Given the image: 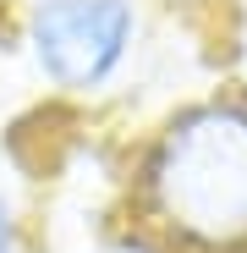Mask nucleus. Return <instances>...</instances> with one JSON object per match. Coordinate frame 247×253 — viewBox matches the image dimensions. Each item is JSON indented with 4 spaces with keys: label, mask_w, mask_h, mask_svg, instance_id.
<instances>
[{
    "label": "nucleus",
    "mask_w": 247,
    "mask_h": 253,
    "mask_svg": "<svg viewBox=\"0 0 247 253\" xmlns=\"http://www.w3.org/2000/svg\"><path fill=\"white\" fill-rule=\"evenodd\" d=\"M154 204L203 248L247 242V110L203 105L165 132L154 154Z\"/></svg>",
    "instance_id": "obj_1"
},
{
    "label": "nucleus",
    "mask_w": 247,
    "mask_h": 253,
    "mask_svg": "<svg viewBox=\"0 0 247 253\" xmlns=\"http://www.w3.org/2000/svg\"><path fill=\"white\" fill-rule=\"evenodd\" d=\"M132 44L127 0H38L33 55L61 88H99Z\"/></svg>",
    "instance_id": "obj_2"
},
{
    "label": "nucleus",
    "mask_w": 247,
    "mask_h": 253,
    "mask_svg": "<svg viewBox=\"0 0 247 253\" xmlns=\"http://www.w3.org/2000/svg\"><path fill=\"white\" fill-rule=\"evenodd\" d=\"M0 253H22V242H17V220H11L6 198H0Z\"/></svg>",
    "instance_id": "obj_3"
}]
</instances>
